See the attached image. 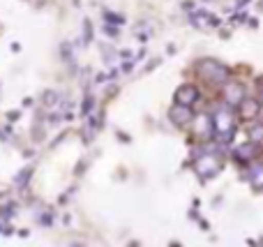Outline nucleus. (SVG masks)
<instances>
[{
  "instance_id": "nucleus-1",
  "label": "nucleus",
  "mask_w": 263,
  "mask_h": 247,
  "mask_svg": "<svg viewBox=\"0 0 263 247\" xmlns=\"http://www.w3.org/2000/svg\"><path fill=\"white\" fill-rule=\"evenodd\" d=\"M210 123H213V132L219 141H229L233 139V132H236V113H233L231 106H219L213 116H210Z\"/></svg>"
},
{
  "instance_id": "nucleus-2",
  "label": "nucleus",
  "mask_w": 263,
  "mask_h": 247,
  "mask_svg": "<svg viewBox=\"0 0 263 247\" xmlns=\"http://www.w3.org/2000/svg\"><path fill=\"white\" fill-rule=\"evenodd\" d=\"M196 72H199V77L203 79L205 83H224L229 79V69L224 67L222 63H217V60H201L199 65H196Z\"/></svg>"
},
{
  "instance_id": "nucleus-3",
  "label": "nucleus",
  "mask_w": 263,
  "mask_h": 247,
  "mask_svg": "<svg viewBox=\"0 0 263 247\" xmlns=\"http://www.w3.org/2000/svg\"><path fill=\"white\" fill-rule=\"evenodd\" d=\"M194 169L199 171V176H203V178H210V176H215V174L219 171V162H217V157H213V155H208V153H203V155L196 157Z\"/></svg>"
},
{
  "instance_id": "nucleus-4",
  "label": "nucleus",
  "mask_w": 263,
  "mask_h": 247,
  "mask_svg": "<svg viewBox=\"0 0 263 247\" xmlns=\"http://www.w3.org/2000/svg\"><path fill=\"white\" fill-rule=\"evenodd\" d=\"M242 100H245V88L238 81L227 83V88H224V104L233 109V106H240Z\"/></svg>"
},
{
  "instance_id": "nucleus-5",
  "label": "nucleus",
  "mask_w": 263,
  "mask_h": 247,
  "mask_svg": "<svg viewBox=\"0 0 263 247\" xmlns=\"http://www.w3.org/2000/svg\"><path fill=\"white\" fill-rule=\"evenodd\" d=\"M196 97H199V90H196L194 86H180L176 90V102L178 104H182V106H190V104H194L196 102Z\"/></svg>"
},
{
  "instance_id": "nucleus-6",
  "label": "nucleus",
  "mask_w": 263,
  "mask_h": 247,
  "mask_svg": "<svg viewBox=\"0 0 263 247\" xmlns=\"http://www.w3.org/2000/svg\"><path fill=\"white\" fill-rule=\"evenodd\" d=\"M194 118V113H192V109L190 106H182V104H176L171 109V120L178 125V127H185L190 120Z\"/></svg>"
},
{
  "instance_id": "nucleus-7",
  "label": "nucleus",
  "mask_w": 263,
  "mask_h": 247,
  "mask_svg": "<svg viewBox=\"0 0 263 247\" xmlns=\"http://www.w3.org/2000/svg\"><path fill=\"white\" fill-rule=\"evenodd\" d=\"M194 134H199L201 139L213 137V123H210V116H196L194 118Z\"/></svg>"
},
{
  "instance_id": "nucleus-8",
  "label": "nucleus",
  "mask_w": 263,
  "mask_h": 247,
  "mask_svg": "<svg viewBox=\"0 0 263 247\" xmlns=\"http://www.w3.org/2000/svg\"><path fill=\"white\" fill-rule=\"evenodd\" d=\"M250 183L254 189H263V164L250 166Z\"/></svg>"
},
{
  "instance_id": "nucleus-9",
  "label": "nucleus",
  "mask_w": 263,
  "mask_h": 247,
  "mask_svg": "<svg viewBox=\"0 0 263 247\" xmlns=\"http://www.w3.org/2000/svg\"><path fill=\"white\" fill-rule=\"evenodd\" d=\"M259 102L256 100H242L240 102V109H242V118H256L259 113Z\"/></svg>"
},
{
  "instance_id": "nucleus-10",
  "label": "nucleus",
  "mask_w": 263,
  "mask_h": 247,
  "mask_svg": "<svg viewBox=\"0 0 263 247\" xmlns=\"http://www.w3.org/2000/svg\"><path fill=\"white\" fill-rule=\"evenodd\" d=\"M236 155H238V160H252V155H254V146H252V143H247V146H240L236 150Z\"/></svg>"
},
{
  "instance_id": "nucleus-11",
  "label": "nucleus",
  "mask_w": 263,
  "mask_h": 247,
  "mask_svg": "<svg viewBox=\"0 0 263 247\" xmlns=\"http://www.w3.org/2000/svg\"><path fill=\"white\" fill-rule=\"evenodd\" d=\"M250 139H252V143L263 141V125H256V127L252 129V132H250Z\"/></svg>"
},
{
  "instance_id": "nucleus-12",
  "label": "nucleus",
  "mask_w": 263,
  "mask_h": 247,
  "mask_svg": "<svg viewBox=\"0 0 263 247\" xmlns=\"http://www.w3.org/2000/svg\"><path fill=\"white\" fill-rule=\"evenodd\" d=\"M259 86H261V90H259V100H256V102H259V104H263V81L259 83Z\"/></svg>"
}]
</instances>
